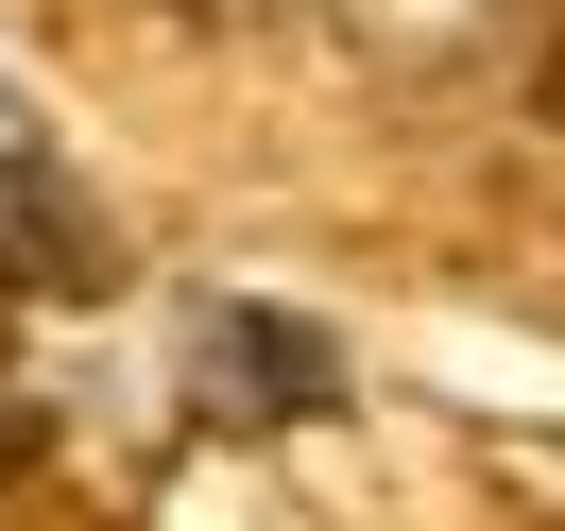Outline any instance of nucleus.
Here are the masks:
<instances>
[{
    "mask_svg": "<svg viewBox=\"0 0 565 531\" xmlns=\"http://www.w3.org/2000/svg\"><path fill=\"white\" fill-rule=\"evenodd\" d=\"M189 394H206V412H241V428H275V412H326V394H343V360H326L291 309H206V326H189Z\"/></svg>",
    "mask_w": 565,
    "mask_h": 531,
    "instance_id": "1",
    "label": "nucleus"
},
{
    "mask_svg": "<svg viewBox=\"0 0 565 531\" xmlns=\"http://www.w3.org/2000/svg\"><path fill=\"white\" fill-rule=\"evenodd\" d=\"M35 463V394H18V309H0V480Z\"/></svg>",
    "mask_w": 565,
    "mask_h": 531,
    "instance_id": "2",
    "label": "nucleus"
}]
</instances>
